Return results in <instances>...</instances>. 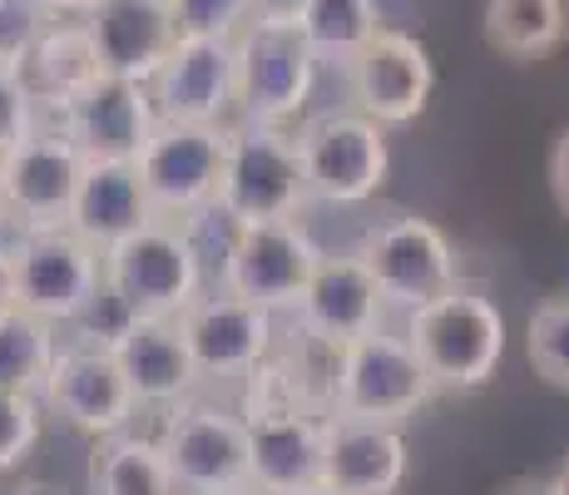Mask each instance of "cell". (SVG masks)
Wrapping results in <instances>:
<instances>
[{
  "mask_svg": "<svg viewBox=\"0 0 569 495\" xmlns=\"http://www.w3.org/2000/svg\"><path fill=\"white\" fill-rule=\"evenodd\" d=\"M407 343L416 347V357L426 362L436 387L470 392L486 387L496 377L500 357H506V317L480 288L441 293L436 303L407 313Z\"/></svg>",
  "mask_w": 569,
  "mask_h": 495,
  "instance_id": "6da1fadb",
  "label": "cell"
},
{
  "mask_svg": "<svg viewBox=\"0 0 569 495\" xmlns=\"http://www.w3.org/2000/svg\"><path fill=\"white\" fill-rule=\"evenodd\" d=\"M302 204H308V179H302L298 135H288L278 125L238 119L228 129V159L213 204L228 218V228L282 224V218H298Z\"/></svg>",
  "mask_w": 569,
  "mask_h": 495,
  "instance_id": "7a4b0ae2",
  "label": "cell"
},
{
  "mask_svg": "<svg viewBox=\"0 0 569 495\" xmlns=\"http://www.w3.org/2000/svg\"><path fill=\"white\" fill-rule=\"evenodd\" d=\"M104 283L124 297L134 317H169L179 323L203 297V253L189 228L154 218L104 253Z\"/></svg>",
  "mask_w": 569,
  "mask_h": 495,
  "instance_id": "3957f363",
  "label": "cell"
},
{
  "mask_svg": "<svg viewBox=\"0 0 569 495\" xmlns=\"http://www.w3.org/2000/svg\"><path fill=\"white\" fill-rule=\"evenodd\" d=\"M436 382L426 362L416 357L407 337L391 333H367L357 343L337 352L332 367V406L347 422H377V426H401L431 402Z\"/></svg>",
  "mask_w": 569,
  "mask_h": 495,
  "instance_id": "277c9868",
  "label": "cell"
},
{
  "mask_svg": "<svg viewBox=\"0 0 569 495\" xmlns=\"http://www.w3.org/2000/svg\"><path fill=\"white\" fill-rule=\"evenodd\" d=\"M298 154H302L308 198H317V204H337V208L367 204L391 174L387 129L371 125V119L357 115V109L312 115L308 125L298 129Z\"/></svg>",
  "mask_w": 569,
  "mask_h": 495,
  "instance_id": "5b68a950",
  "label": "cell"
},
{
  "mask_svg": "<svg viewBox=\"0 0 569 495\" xmlns=\"http://www.w3.org/2000/svg\"><path fill=\"white\" fill-rule=\"evenodd\" d=\"M233 70H238V115L248 125H288L308 109L317 90V55L298 26L253 20L233 36Z\"/></svg>",
  "mask_w": 569,
  "mask_h": 495,
  "instance_id": "8992f818",
  "label": "cell"
},
{
  "mask_svg": "<svg viewBox=\"0 0 569 495\" xmlns=\"http://www.w3.org/2000/svg\"><path fill=\"white\" fill-rule=\"evenodd\" d=\"M327 253L298 218L282 224H243L233 228L223 248V293L258 303L268 313H298L302 293H308L312 273L322 268Z\"/></svg>",
  "mask_w": 569,
  "mask_h": 495,
  "instance_id": "52a82bcc",
  "label": "cell"
},
{
  "mask_svg": "<svg viewBox=\"0 0 569 495\" xmlns=\"http://www.w3.org/2000/svg\"><path fill=\"white\" fill-rule=\"evenodd\" d=\"M16 258V307L64 327L104 288V253L70 228H30L10 244Z\"/></svg>",
  "mask_w": 569,
  "mask_h": 495,
  "instance_id": "ba28073f",
  "label": "cell"
},
{
  "mask_svg": "<svg viewBox=\"0 0 569 495\" xmlns=\"http://www.w3.org/2000/svg\"><path fill=\"white\" fill-rule=\"evenodd\" d=\"M223 159L228 125H169V119H159V129L149 135V145L134 164L154 214L179 224V218H199L218 204Z\"/></svg>",
  "mask_w": 569,
  "mask_h": 495,
  "instance_id": "9c48e42d",
  "label": "cell"
},
{
  "mask_svg": "<svg viewBox=\"0 0 569 495\" xmlns=\"http://www.w3.org/2000/svg\"><path fill=\"white\" fill-rule=\"evenodd\" d=\"M163 461L183 495H228L253 486V451H248V422L203 402L173 406L159 432Z\"/></svg>",
  "mask_w": 569,
  "mask_h": 495,
  "instance_id": "30bf717a",
  "label": "cell"
},
{
  "mask_svg": "<svg viewBox=\"0 0 569 495\" xmlns=\"http://www.w3.org/2000/svg\"><path fill=\"white\" fill-rule=\"evenodd\" d=\"M357 258L367 263V273L377 278L387 307H416L436 303L441 293L456 288V253L451 238L421 214H397L387 224L367 228Z\"/></svg>",
  "mask_w": 569,
  "mask_h": 495,
  "instance_id": "8fae6325",
  "label": "cell"
},
{
  "mask_svg": "<svg viewBox=\"0 0 569 495\" xmlns=\"http://www.w3.org/2000/svg\"><path fill=\"white\" fill-rule=\"evenodd\" d=\"M50 129H60L90 164H134L159 129V109L149 99V85L100 75L54 109Z\"/></svg>",
  "mask_w": 569,
  "mask_h": 495,
  "instance_id": "7c38bea8",
  "label": "cell"
},
{
  "mask_svg": "<svg viewBox=\"0 0 569 495\" xmlns=\"http://www.w3.org/2000/svg\"><path fill=\"white\" fill-rule=\"evenodd\" d=\"M40 396H46V406L64 426L94 436V442L129 432V422L139 412V396L129 387L119 357L109 347H90V343H70L54 352V367Z\"/></svg>",
  "mask_w": 569,
  "mask_h": 495,
  "instance_id": "4fadbf2b",
  "label": "cell"
},
{
  "mask_svg": "<svg viewBox=\"0 0 569 495\" xmlns=\"http://www.w3.org/2000/svg\"><path fill=\"white\" fill-rule=\"evenodd\" d=\"M347 99L357 115H367L381 129H401L421 119L436 90V65L426 46L407 30H381L371 46L342 70Z\"/></svg>",
  "mask_w": 569,
  "mask_h": 495,
  "instance_id": "5bb4252c",
  "label": "cell"
},
{
  "mask_svg": "<svg viewBox=\"0 0 569 495\" xmlns=\"http://www.w3.org/2000/svg\"><path fill=\"white\" fill-rule=\"evenodd\" d=\"M84 169H90V159L60 129H36L30 139H20L0 159L10 224H20V234H30V228H70V208L74 194H80Z\"/></svg>",
  "mask_w": 569,
  "mask_h": 495,
  "instance_id": "9a60e30c",
  "label": "cell"
},
{
  "mask_svg": "<svg viewBox=\"0 0 569 495\" xmlns=\"http://www.w3.org/2000/svg\"><path fill=\"white\" fill-rule=\"evenodd\" d=\"M149 99L169 125H223L228 109H238L233 40L183 36L149 80Z\"/></svg>",
  "mask_w": 569,
  "mask_h": 495,
  "instance_id": "2e32d148",
  "label": "cell"
},
{
  "mask_svg": "<svg viewBox=\"0 0 569 495\" xmlns=\"http://www.w3.org/2000/svg\"><path fill=\"white\" fill-rule=\"evenodd\" d=\"M179 333L203 377H248L272 352V313L233 293H213L179 317Z\"/></svg>",
  "mask_w": 569,
  "mask_h": 495,
  "instance_id": "e0dca14e",
  "label": "cell"
},
{
  "mask_svg": "<svg viewBox=\"0 0 569 495\" xmlns=\"http://www.w3.org/2000/svg\"><path fill=\"white\" fill-rule=\"evenodd\" d=\"M80 20L94 40L100 70L139 85L154 80L169 50L183 40L169 0H94Z\"/></svg>",
  "mask_w": 569,
  "mask_h": 495,
  "instance_id": "ac0fdd59",
  "label": "cell"
},
{
  "mask_svg": "<svg viewBox=\"0 0 569 495\" xmlns=\"http://www.w3.org/2000/svg\"><path fill=\"white\" fill-rule=\"evenodd\" d=\"M253 451V491L302 495L327 481V426L298 406H268L248 422Z\"/></svg>",
  "mask_w": 569,
  "mask_h": 495,
  "instance_id": "d6986e66",
  "label": "cell"
},
{
  "mask_svg": "<svg viewBox=\"0 0 569 495\" xmlns=\"http://www.w3.org/2000/svg\"><path fill=\"white\" fill-rule=\"evenodd\" d=\"M381 307H387V297H381L377 278L367 273V263L357 258V253H347V258H322V268L312 273L308 293H302V303H298V327L317 347L342 352L347 343H357V337L377 333Z\"/></svg>",
  "mask_w": 569,
  "mask_h": 495,
  "instance_id": "ffe728a7",
  "label": "cell"
},
{
  "mask_svg": "<svg viewBox=\"0 0 569 495\" xmlns=\"http://www.w3.org/2000/svg\"><path fill=\"white\" fill-rule=\"evenodd\" d=\"M109 352H114L119 367H124L139 406H183L189 392L203 382L179 323H169V317H134L129 333Z\"/></svg>",
  "mask_w": 569,
  "mask_h": 495,
  "instance_id": "44dd1931",
  "label": "cell"
},
{
  "mask_svg": "<svg viewBox=\"0 0 569 495\" xmlns=\"http://www.w3.org/2000/svg\"><path fill=\"white\" fill-rule=\"evenodd\" d=\"M154 218L159 214L149 204L144 179H139V164H90L70 208V234H80L90 248L109 253L129 234L149 228Z\"/></svg>",
  "mask_w": 569,
  "mask_h": 495,
  "instance_id": "7402d4cb",
  "label": "cell"
},
{
  "mask_svg": "<svg viewBox=\"0 0 569 495\" xmlns=\"http://www.w3.org/2000/svg\"><path fill=\"white\" fill-rule=\"evenodd\" d=\"M407 481V442L397 426L377 422H327V481L342 495H397Z\"/></svg>",
  "mask_w": 569,
  "mask_h": 495,
  "instance_id": "603a6c76",
  "label": "cell"
},
{
  "mask_svg": "<svg viewBox=\"0 0 569 495\" xmlns=\"http://www.w3.org/2000/svg\"><path fill=\"white\" fill-rule=\"evenodd\" d=\"M100 55L84 30V20H50L40 30V40L20 60V80L36 95L40 109H60L64 99H74L90 80H100Z\"/></svg>",
  "mask_w": 569,
  "mask_h": 495,
  "instance_id": "cb8c5ba5",
  "label": "cell"
},
{
  "mask_svg": "<svg viewBox=\"0 0 569 495\" xmlns=\"http://www.w3.org/2000/svg\"><path fill=\"white\" fill-rule=\"evenodd\" d=\"M90 486L94 495H183L169 461H163V446L134 432L104 436L94 446Z\"/></svg>",
  "mask_w": 569,
  "mask_h": 495,
  "instance_id": "d4e9b609",
  "label": "cell"
},
{
  "mask_svg": "<svg viewBox=\"0 0 569 495\" xmlns=\"http://www.w3.org/2000/svg\"><path fill=\"white\" fill-rule=\"evenodd\" d=\"M569 36V0H486V40L506 60H540Z\"/></svg>",
  "mask_w": 569,
  "mask_h": 495,
  "instance_id": "484cf974",
  "label": "cell"
},
{
  "mask_svg": "<svg viewBox=\"0 0 569 495\" xmlns=\"http://www.w3.org/2000/svg\"><path fill=\"white\" fill-rule=\"evenodd\" d=\"M298 30L312 46L317 65L347 70L387 26H381V0H308Z\"/></svg>",
  "mask_w": 569,
  "mask_h": 495,
  "instance_id": "4316f807",
  "label": "cell"
},
{
  "mask_svg": "<svg viewBox=\"0 0 569 495\" xmlns=\"http://www.w3.org/2000/svg\"><path fill=\"white\" fill-rule=\"evenodd\" d=\"M54 352H60L54 323L26 313V307L0 313V392L40 396L54 367Z\"/></svg>",
  "mask_w": 569,
  "mask_h": 495,
  "instance_id": "83f0119b",
  "label": "cell"
},
{
  "mask_svg": "<svg viewBox=\"0 0 569 495\" xmlns=\"http://www.w3.org/2000/svg\"><path fill=\"white\" fill-rule=\"evenodd\" d=\"M525 352H530V367L550 387L569 392V297H550L545 307H535Z\"/></svg>",
  "mask_w": 569,
  "mask_h": 495,
  "instance_id": "f1b7e54d",
  "label": "cell"
},
{
  "mask_svg": "<svg viewBox=\"0 0 569 495\" xmlns=\"http://www.w3.org/2000/svg\"><path fill=\"white\" fill-rule=\"evenodd\" d=\"M179 36L193 40H233L253 26V0H169Z\"/></svg>",
  "mask_w": 569,
  "mask_h": 495,
  "instance_id": "f546056e",
  "label": "cell"
},
{
  "mask_svg": "<svg viewBox=\"0 0 569 495\" xmlns=\"http://www.w3.org/2000/svg\"><path fill=\"white\" fill-rule=\"evenodd\" d=\"M40 442V402L26 392H0V476L16 471Z\"/></svg>",
  "mask_w": 569,
  "mask_h": 495,
  "instance_id": "4dcf8cb0",
  "label": "cell"
},
{
  "mask_svg": "<svg viewBox=\"0 0 569 495\" xmlns=\"http://www.w3.org/2000/svg\"><path fill=\"white\" fill-rule=\"evenodd\" d=\"M36 115H40V105H36V95L26 90L20 70L0 60V159H6V154L16 149L20 139L36 135V129H40Z\"/></svg>",
  "mask_w": 569,
  "mask_h": 495,
  "instance_id": "1f68e13d",
  "label": "cell"
},
{
  "mask_svg": "<svg viewBox=\"0 0 569 495\" xmlns=\"http://www.w3.org/2000/svg\"><path fill=\"white\" fill-rule=\"evenodd\" d=\"M50 26L46 10H36L30 0H0V60L16 65L30 55V46L40 40V30Z\"/></svg>",
  "mask_w": 569,
  "mask_h": 495,
  "instance_id": "d6a6232c",
  "label": "cell"
},
{
  "mask_svg": "<svg viewBox=\"0 0 569 495\" xmlns=\"http://www.w3.org/2000/svg\"><path fill=\"white\" fill-rule=\"evenodd\" d=\"M550 184H555V198H560V208L569 214V129L555 139V149H550Z\"/></svg>",
  "mask_w": 569,
  "mask_h": 495,
  "instance_id": "836d02e7",
  "label": "cell"
},
{
  "mask_svg": "<svg viewBox=\"0 0 569 495\" xmlns=\"http://www.w3.org/2000/svg\"><path fill=\"white\" fill-rule=\"evenodd\" d=\"M308 0H253V20H272V26H298Z\"/></svg>",
  "mask_w": 569,
  "mask_h": 495,
  "instance_id": "e575fe53",
  "label": "cell"
},
{
  "mask_svg": "<svg viewBox=\"0 0 569 495\" xmlns=\"http://www.w3.org/2000/svg\"><path fill=\"white\" fill-rule=\"evenodd\" d=\"M16 307V258H10V244H0V313Z\"/></svg>",
  "mask_w": 569,
  "mask_h": 495,
  "instance_id": "d590c367",
  "label": "cell"
},
{
  "mask_svg": "<svg viewBox=\"0 0 569 495\" xmlns=\"http://www.w3.org/2000/svg\"><path fill=\"white\" fill-rule=\"evenodd\" d=\"M30 6H36V10H46L50 20H80L84 10L94 6V0H30Z\"/></svg>",
  "mask_w": 569,
  "mask_h": 495,
  "instance_id": "8d00e7d4",
  "label": "cell"
},
{
  "mask_svg": "<svg viewBox=\"0 0 569 495\" xmlns=\"http://www.w3.org/2000/svg\"><path fill=\"white\" fill-rule=\"evenodd\" d=\"M550 486H555V495H569V466H565V471H560V476H555V481H550Z\"/></svg>",
  "mask_w": 569,
  "mask_h": 495,
  "instance_id": "74e56055",
  "label": "cell"
},
{
  "mask_svg": "<svg viewBox=\"0 0 569 495\" xmlns=\"http://www.w3.org/2000/svg\"><path fill=\"white\" fill-rule=\"evenodd\" d=\"M510 495H555V486H520V491H510Z\"/></svg>",
  "mask_w": 569,
  "mask_h": 495,
  "instance_id": "f35d334b",
  "label": "cell"
},
{
  "mask_svg": "<svg viewBox=\"0 0 569 495\" xmlns=\"http://www.w3.org/2000/svg\"><path fill=\"white\" fill-rule=\"evenodd\" d=\"M10 224V208H6V179H0V228Z\"/></svg>",
  "mask_w": 569,
  "mask_h": 495,
  "instance_id": "ab89813d",
  "label": "cell"
},
{
  "mask_svg": "<svg viewBox=\"0 0 569 495\" xmlns=\"http://www.w3.org/2000/svg\"><path fill=\"white\" fill-rule=\"evenodd\" d=\"M16 495H54V491H50V486H20Z\"/></svg>",
  "mask_w": 569,
  "mask_h": 495,
  "instance_id": "60d3db41",
  "label": "cell"
},
{
  "mask_svg": "<svg viewBox=\"0 0 569 495\" xmlns=\"http://www.w3.org/2000/svg\"><path fill=\"white\" fill-rule=\"evenodd\" d=\"M302 495H342V491H332V486H312V491H302Z\"/></svg>",
  "mask_w": 569,
  "mask_h": 495,
  "instance_id": "b9f144b4",
  "label": "cell"
},
{
  "mask_svg": "<svg viewBox=\"0 0 569 495\" xmlns=\"http://www.w3.org/2000/svg\"><path fill=\"white\" fill-rule=\"evenodd\" d=\"M228 495H262V491H253V486H248V491H228Z\"/></svg>",
  "mask_w": 569,
  "mask_h": 495,
  "instance_id": "7bdbcfd3",
  "label": "cell"
}]
</instances>
